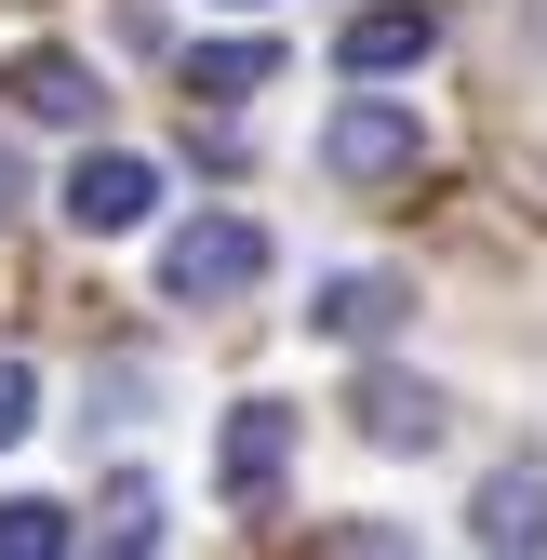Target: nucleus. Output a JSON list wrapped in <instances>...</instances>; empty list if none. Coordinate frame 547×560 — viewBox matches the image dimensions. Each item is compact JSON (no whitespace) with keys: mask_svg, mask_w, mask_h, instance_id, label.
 I'll return each instance as SVG.
<instances>
[{"mask_svg":"<svg viewBox=\"0 0 547 560\" xmlns=\"http://www.w3.org/2000/svg\"><path fill=\"white\" fill-rule=\"evenodd\" d=\"M174 81L200 94V107H241V94H267V81H281V40H200V54H174Z\"/></svg>","mask_w":547,"mask_h":560,"instance_id":"6e6552de","label":"nucleus"},{"mask_svg":"<svg viewBox=\"0 0 547 560\" xmlns=\"http://www.w3.org/2000/svg\"><path fill=\"white\" fill-rule=\"evenodd\" d=\"M94 547H161V494L148 480H120V494L94 508Z\"/></svg>","mask_w":547,"mask_h":560,"instance_id":"f8f14e48","label":"nucleus"},{"mask_svg":"<svg viewBox=\"0 0 547 560\" xmlns=\"http://www.w3.org/2000/svg\"><path fill=\"white\" fill-rule=\"evenodd\" d=\"M241 14H267V0H241Z\"/></svg>","mask_w":547,"mask_h":560,"instance_id":"2eb2a0df","label":"nucleus"},{"mask_svg":"<svg viewBox=\"0 0 547 560\" xmlns=\"http://www.w3.org/2000/svg\"><path fill=\"white\" fill-rule=\"evenodd\" d=\"M441 27L415 14V0H374V14H348V40H334V54H348V81H387V67H415Z\"/></svg>","mask_w":547,"mask_h":560,"instance_id":"9d476101","label":"nucleus"},{"mask_svg":"<svg viewBox=\"0 0 547 560\" xmlns=\"http://www.w3.org/2000/svg\"><path fill=\"white\" fill-rule=\"evenodd\" d=\"M0 94H14L27 120H54V133H94V120H107V94H94L81 54H14V67H0Z\"/></svg>","mask_w":547,"mask_h":560,"instance_id":"0eeeda50","label":"nucleus"},{"mask_svg":"<svg viewBox=\"0 0 547 560\" xmlns=\"http://www.w3.org/2000/svg\"><path fill=\"white\" fill-rule=\"evenodd\" d=\"M321 161L348 174V187H400V174H415V120H400L387 94H348V107L321 120Z\"/></svg>","mask_w":547,"mask_h":560,"instance_id":"7ed1b4c3","label":"nucleus"},{"mask_svg":"<svg viewBox=\"0 0 547 560\" xmlns=\"http://www.w3.org/2000/svg\"><path fill=\"white\" fill-rule=\"evenodd\" d=\"M67 547H81V521L54 494H0V560H67Z\"/></svg>","mask_w":547,"mask_h":560,"instance_id":"9b49d317","label":"nucleus"},{"mask_svg":"<svg viewBox=\"0 0 547 560\" xmlns=\"http://www.w3.org/2000/svg\"><path fill=\"white\" fill-rule=\"evenodd\" d=\"M148 214H161V161L94 148L81 174H67V228H81V241H120V228H148Z\"/></svg>","mask_w":547,"mask_h":560,"instance_id":"20e7f679","label":"nucleus"},{"mask_svg":"<svg viewBox=\"0 0 547 560\" xmlns=\"http://www.w3.org/2000/svg\"><path fill=\"white\" fill-rule=\"evenodd\" d=\"M334 347H387L400 320H415V280H400V267H334L321 280V307H307Z\"/></svg>","mask_w":547,"mask_h":560,"instance_id":"423d86ee","label":"nucleus"},{"mask_svg":"<svg viewBox=\"0 0 547 560\" xmlns=\"http://www.w3.org/2000/svg\"><path fill=\"white\" fill-rule=\"evenodd\" d=\"M467 547H494V560H534L547 547V467L534 454H508L481 494H467Z\"/></svg>","mask_w":547,"mask_h":560,"instance_id":"39448f33","label":"nucleus"},{"mask_svg":"<svg viewBox=\"0 0 547 560\" xmlns=\"http://www.w3.org/2000/svg\"><path fill=\"white\" fill-rule=\"evenodd\" d=\"M40 428V361H0V454Z\"/></svg>","mask_w":547,"mask_h":560,"instance_id":"ddd939ff","label":"nucleus"},{"mask_svg":"<svg viewBox=\"0 0 547 560\" xmlns=\"http://www.w3.org/2000/svg\"><path fill=\"white\" fill-rule=\"evenodd\" d=\"M14 200H27V187H14V161H0V228H14Z\"/></svg>","mask_w":547,"mask_h":560,"instance_id":"4468645a","label":"nucleus"},{"mask_svg":"<svg viewBox=\"0 0 547 560\" xmlns=\"http://www.w3.org/2000/svg\"><path fill=\"white\" fill-rule=\"evenodd\" d=\"M254 280H267V228L254 214H187L161 241V307H228Z\"/></svg>","mask_w":547,"mask_h":560,"instance_id":"f257e3e1","label":"nucleus"},{"mask_svg":"<svg viewBox=\"0 0 547 560\" xmlns=\"http://www.w3.org/2000/svg\"><path fill=\"white\" fill-rule=\"evenodd\" d=\"M361 441H374V454H428V441H441V387H415V374H361Z\"/></svg>","mask_w":547,"mask_h":560,"instance_id":"1a4fd4ad","label":"nucleus"},{"mask_svg":"<svg viewBox=\"0 0 547 560\" xmlns=\"http://www.w3.org/2000/svg\"><path fill=\"white\" fill-rule=\"evenodd\" d=\"M214 480L241 508H281V480H294V400H241L228 441H214Z\"/></svg>","mask_w":547,"mask_h":560,"instance_id":"f03ea898","label":"nucleus"}]
</instances>
